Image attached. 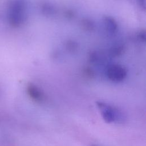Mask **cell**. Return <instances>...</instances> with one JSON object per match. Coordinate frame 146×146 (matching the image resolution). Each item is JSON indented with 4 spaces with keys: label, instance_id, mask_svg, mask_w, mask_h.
Listing matches in <instances>:
<instances>
[{
    "label": "cell",
    "instance_id": "10",
    "mask_svg": "<svg viewBox=\"0 0 146 146\" xmlns=\"http://www.w3.org/2000/svg\"><path fill=\"white\" fill-rule=\"evenodd\" d=\"M84 73H85V75L88 77V78H92L93 76H94V71L90 69V68H86L85 70H84Z\"/></svg>",
    "mask_w": 146,
    "mask_h": 146
},
{
    "label": "cell",
    "instance_id": "3",
    "mask_svg": "<svg viewBox=\"0 0 146 146\" xmlns=\"http://www.w3.org/2000/svg\"><path fill=\"white\" fill-rule=\"evenodd\" d=\"M127 74L126 69L119 64L109 66L106 72L108 78L114 82H119L123 80L126 78Z\"/></svg>",
    "mask_w": 146,
    "mask_h": 146
},
{
    "label": "cell",
    "instance_id": "1",
    "mask_svg": "<svg viewBox=\"0 0 146 146\" xmlns=\"http://www.w3.org/2000/svg\"><path fill=\"white\" fill-rule=\"evenodd\" d=\"M25 0H12L9 5L8 17L10 24L15 27L22 25L26 19Z\"/></svg>",
    "mask_w": 146,
    "mask_h": 146
},
{
    "label": "cell",
    "instance_id": "4",
    "mask_svg": "<svg viewBox=\"0 0 146 146\" xmlns=\"http://www.w3.org/2000/svg\"><path fill=\"white\" fill-rule=\"evenodd\" d=\"M27 92L29 96L34 101L41 102L44 99V95L39 88L33 84H30L27 87Z\"/></svg>",
    "mask_w": 146,
    "mask_h": 146
},
{
    "label": "cell",
    "instance_id": "8",
    "mask_svg": "<svg viewBox=\"0 0 146 146\" xmlns=\"http://www.w3.org/2000/svg\"><path fill=\"white\" fill-rule=\"evenodd\" d=\"M82 25L84 29L87 31H91L95 29V24L91 20L85 19L82 21Z\"/></svg>",
    "mask_w": 146,
    "mask_h": 146
},
{
    "label": "cell",
    "instance_id": "6",
    "mask_svg": "<svg viewBox=\"0 0 146 146\" xmlns=\"http://www.w3.org/2000/svg\"><path fill=\"white\" fill-rule=\"evenodd\" d=\"M42 13L45 15H52L55 14V9L54 6L48 2L43 3L40 7Z\"/></svg>",
    "mask_w": 146,
    "mask_h": 146
},
{
    "label": "cell",
    "instance_id": "2",
    "mask_svg": "<svg viewBox=\"0 0 146 146\" xmlns=\"http://www.w3.org/2000/svg\"><path fill=\"white\" fill-rule=\"evenodd\" d=\"M96 104L106 122L111 123L123 120V114L115 107L102 102H97Z\"/></svg>",
    "mask_w": 146,
    "mask_h": 146
},
{
    "label": "cell",
    "instance_id": "7",
    "mask_svg": "<svg viewBox=\"0 0 146 146\" xmlns=\"http://www.w3.org/2000/svg\"><path fill=\"white\" fill-rule=\"evenodd\" d=\"M124 46L121 44H117L113 46L109 50V53L112 56H119L124 52Z\"/></svg>",
    "mask_w": 146,
    "mask_h": 146
},
{
    "label": "cell",
    "instance_id": "9",
    "mask_svg": "<svg viewBox=\"0 0 146 146\" xmlns=\"http://www.w3.org/2000/svg\"><path fill=\"white\" fill-rule=\"evenodd\" d=\"M66 48L67 50L71 52H75L78 50V45L77 43L72 40H69L66 43Z\"/></svg>",
    "mask_w": 146,
    "mask_h": 146
},
{
    "label": "cell",
    "instance_id": "11",
    "mask_svg": "<svg viewBox=\"0 0 146 146\" xmlns=\"http://www.w3.org/2000/svg\"><path fill=\"white\" fill-rule=\"evenodd\" d=\"M139 3L140 4L141 6H143V7H145V0H137Z\"/></svg>",
    "mask_w": 146,
    "mask_h": 146
},
{
    "label": "cell",
    "instance_id": "5",
    "mask_svg": "<svg viewBox=\"0 0 146 146\" xmlns=\"http://www.w3.org/2000/svg\"><path fill=\"white\" fill-rule=\"evenodd\" d=\"M103 22L106 30L108 34L113 35L116 33L117 25L112 18L110 17H105L103 18Z\"/></svg>",
    "mask_w": 146,
    "mask_h": 146
}]
</instances>
